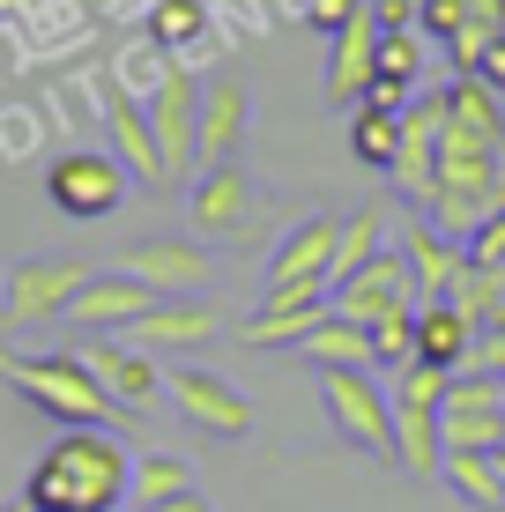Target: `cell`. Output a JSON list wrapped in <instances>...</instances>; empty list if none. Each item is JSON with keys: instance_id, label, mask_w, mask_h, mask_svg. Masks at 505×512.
<instances>
[{"instance_id": "6da1fadb", "label": "cell", "mask_w": 505, "mask_h": 512, "mask_svg": "<svg viewBox=\"0 0 505 512\" xmlns=\"http://www.w3.org/2000/svg\"><path fill=\"white\" fill-rule=\"evenodd\" d=\"M23 498L38 512H119L134 498V453L112 431H60L38 453Z\"/></svg>"}, {"instance_id": "7a4b0ae2", "label": "cell", "mask_w": 505, "mask_h": 512, "mask_svg": "<svg viewBox=\"0 0 505 512\" xmlns=\"http://www.w3.org/2000/svg\"><path fill=\"white\" fill-rule=\"evenodd\" d=\"M0 379L38 416H52L60 431H112V423L127 416L104 394V379L82 364V349H60V357H0Z\"/></svg>"}, {"instance_id": "3957f363", "label": "cell", "mask_w": 505, "mask_h": 512, "mask_svg": "<svg viewBox=\"0 0 505 512\" xmlns=\"http://www.w3.org/2000/svg\"><path fill=\"white\" fill-rule=\"evenodd\" d=\"M439 409H446V372H431V364L394 372V468L402 475H439L446 468Z\"/></svg>"}, {"instance_id": "277c9868", "label": "cell", "mask_w": 505, "mask_h": 512, "mask_svg": "<svg viewBox=\"0 0 505 512\" xmlns=\"http://www.w3.org/2000/svg\"><path fill=\"white\" fill-rule=\"evenodd\" d=\"M127 186H134V171L119 164L112 149H60V156L45 164L52 208H60V216H75V223L119 216V208H127Z\"/></svg>"}, {"instance_id": "5b68a950", "label": "cell", "mask_w": 505, "mask_h": 512, "mask_svg": "<svg viewBox=\"0 0 505 512\" xmlns=\"http://www.w3.org/2000/svg\"><path fill=\"white\" fill-rule=\"evenodd\" d=\"M186 223L201 245H253L260 238V186L238 164H201V179L186 186Z\"/></svg>"}, {"instance_id": "8992f818", "label": "cell", "mask_w": 505, "mask_h": 512, "mask_svg": "<svg viewBox=\"0 0 505 512\" xmlns=\"http://www.w3.org/2000/svg\"><path fill=\"white\" fill-rule=\"evenodd\" d=\"M90 290V268L82 260H15L8 282H0V327L23 334V327H52L75 312V297Z\"/></svg>"}, {"instance_id": "52a82bcc", "label": "cell", "mask_w": 505, "mask_h": 512, "mask_svg": "<svg viewBox=\"0 0 505 512\" xmlns=\"http://www.w3.org/2000/svg\"><path fill=\"white\" fill-rule=\"evenodd\" d=\"M320 401L357 453L394 461V386H379V372H320Z\"/></svg>"}, {"instance_id": "ba28073f", "label": "cell", "mask_w": 505, "mask_h": 512, "mask_svg": "<svg viewBox=\"0 0 505 512\" xmlns=\"http://www.w3.org/2000/svg\"><path fill=\"white\" fill-rule=\"evenodd\" d=\"M439 156H446V97H416L402 112V156H394L387 179L402 186V201L431 223L439 208Z\"/></svg>"}, {"instance_id": "9c48e42d", "label": "cell", "mask_w": 505, "mask_h": 512, "mask_svg": "<svg viewBox=\"0 0 505 512\" xmlns=\"http://www.w3.org/2000/svg\"><path fill=\"white\" fill-rule=\"evenodd\" d=\"M142 104H149L156 149H164V171H171V179H194V171H201V82L171 60L164 82H156Z\"/></svg>"}, {"instance_id": "30bf717a", "label": "cell", "mask_w": 505, "mask_h": 512, "mask_svg": "<svg viewBox=\"0 0 505 512\" xmlns=\"http://www.w3.org/2000/svg\"><path fill=\"white\" fill-rule=\"evenodd\" d=\"M164 394L179 401V416L194 423V431H208V438H246V431H253V401H246V386H231L223 372L179 364V372H164Z\"/></svg>"}, {"instance_id": "8fae6325", "label": "cell", "mask_w": 505, "mask_h": 512, "mask_svg": "<svg viewBox=\"0 0 505 512\" xmlns=\"http://www.w3.org/2000/svg\"><path fill=\"white\" fill-rule=\"evenodd\" d=\"M439 431H446V453H498V446H505L498 379H476V372H454V379H446Z\"/></svg>"}, {"instance_id": "7c38bea8", "label": "cell", "mask_w": 505, "mask_h": 512, "mask_svg": "<svg viewBox=\"0 0 505 512\" xmlns=\"http://www.w3.org/2000/svg\"><path fill=\"white\" fill-rule=\"evenodd\" d=\"M327 305H335L342 320H357V327H372V320H387V312L416 305V275H409V253H402V245H387V253H379V260H364L357 275H342Z\"/></svg>"}, {"instance_id": "4fadbf2b", "label": "cell", "mask_w": 505, "mask_h": 512, "mask_svg": "<svg viewBox=\"0 0 505 512\" xmlns=\"http://www.w3.org/2000/svg\"><path fill=\"white\" fill-rule=\"evenodd\" d=\"M409 253V275H416V305H454L461 297V282H468V268H476V253H468L461 238H446L439 223H424L416 216L402 238H394Z\"/></svg>"}, {"instance_id": "5bb4252c", "label": "cell", "mask_w": 505, "mask_h": 512, "mask_svg": "<svg viewBox=\"0 0 505 512\" xmlns=\"http://www.w3.org/2000/svg\"><path fill=\"white\" fill-rule=\"evenodd\" d=\"M119 268L134 282H149L156 297H201L208 290V245L201 238H142V245H127Z\"/></svg>"}, {"instance_id": "9a60e30c", "label": "cell", "mask_w": 505, "mask_h": 512, "mask_svg": "<svg viewBox=\"0 0 505 512\" xmlns=\"http://www.w3.org/2000/svg\"><path fill=\"white\" fill-rule=\"evenodd\" d=\"M216 334H223V320H216V305H208V297H164L149 320L127 327V342L149 349V357H186V349H208Z\"/></svg>"}, {"instance_id": "2e32d148", "label": "cell", "mask_w": 505, "mask_h": 512, "mask_svg": "<svg viewBox=\"0 0 505 512\" xmlns=\"http://www.w3.org/2000/svg\"><path fill=\"white\" fill-rule=\"evenodd\" d=\"M82 364L104 379V394H112L119 409H149V401L164 394L156 357H149V349H134V342H119V334H90V342H82Z\"/></svg>"}, {"instance_id": "e0dca14e", "label": "cell", "mask_w": 505, "mask_h": 512, "mask_svg": "<svg viewBox=\"0 0 505 512\" xmlns=\"http://www.w3.org/2000/svg\"><path fill=\"white\" fill-rule=\"evenodd\" d=\"M156 305H164V297L119 268V275H90V290L75 297V312H67V320H75V327H82V342H90V334H127L134 320H149Z\"/></svg>"}, {"instance_id": "ac0fdd59", "label": "cell", "mask_w": 505, "mask_h": 512, "mask_svg": "<svg viewBox=\"0 0 505 512\" xmlns=\"http://www.w3.org/2000/svg\"><path fill=\"white\" fill-rule=\"evenodd\" d=\"M97 90H104V119H112V156L127 171H142V186H171L164 149H156V127H149V104L134 97V90H119L112 75H104Z\"/></svg>"}, {"instance_id": "d6986e66", "label": "cell", "mask_w": 505, "mask_h": 512, "mask_svg": "<svg viewBox=\"0 0 505 512\" xmlns=\"http://www.w3.org/2000/svg\"><path fill=\"white\" fill-rule=\"evenodd\" d=\"M246 127H253V90L246 82L238 75L201 82V164H238Z\"/></svg>"}, {"instance_id": "ffe728a7", "label": "cell", "mask_w": 505, "mask_h": 512, "mask_svg": "<svg viewBox=\"0 0 505 512\" xmlns=\"http://www.w3.org/2000/svg\"><path fill=\"white\" fill-rule=\"evenodd\" d=\"M372 75H379V23H372V0H364V15L350 30L335 38V60H327V104H342V112H357L364 90H372Z\"/></svg>"}, {"instance_id": "44dd1931", "label": "cell", "mask_w": 505, "mask_h": 512, "mask_svg": "<svg viewBox=\"0 0 505 512\" xmlns=\"http://www.w3.org/2000/svg\"><path fill=\"white\" fill-rule=\"evenodd\" d=\"M335 245H342V216H305L275 245L268 282H335Z\"/></svg>"}, {"instance_id": "7402d4cb", "label": "cell", "mask_w": 505, "mask_h": 512, "mask_svg": "<svg viewBox=\"0 0 505 512\" xmlns=\"http://www.w3.org/2000/svg\"><path fill=\"white\" fill-rule=\"evenodd\" d=\"M468 349H476V320H468L461 305H424L416 312V364H431V372H468Z\"/></svg>"}, {"instance_id": "603a6c76", "label": "cell", "mask_w": 505, "mask_h": 512, "mask_svg": "<svg viewBox=\"0 0 505 512\" xmlns=\"http://www.w3.org/2000/svg\"><path fill=\"white\" fill-rule=\"evenodd\" d=\"M298 357L312 364V372H372V334H364L357 320H342V312L327 305V320L298 342Z\"/></svg>"}, {"instance_id": "cb8c5ba5", "label": "cell", "mask_w": 505, "mask_h": 512, "mask_svg": "<svg viewBox=\"0 0 505 512\" xmlns=\"http://www.w3.org/2000/svg\"><path fill=\"white\" fill-rule=\"evenodd\" d=\"M446 490L468 505V512H498L505 505V461L498 453H446Z\"/></svg>"}, {"instance_id": "d4e9b609", "label": "cell", "mask_w": 505, "mask_h": 512, "mask_svg": "<svg viewBox=\"0 0 505 512\" xmlns=\"http://www.w3.org/2000/svg\"><path fill=\"white\" fill-rule=\"evenodd\" d=\"M350 156L364 171H394V156H402V112L357 104V112H350Z\"/></svg>"}, {"instance_id": "484cf974", "label": "cell", "mask_w": 505, "mask_h": 512, "mask_svg": "<svg viewBox=\"0 0 505 512\" xmlns=\"http://www.w3.org/2000/svg\"><path fill=\"white\" fill-rule=\"evenodd\" d=\"M194 490V468L179 461V453H142L134 461V505L142 512H164L171 498H186Z\"/></svg>"}, {"instance_id": "4316f807", "label": "cell", "mask_w": 505, "mask_h": 512, "mask_svg": "<svg viewBox=\"0 0 505 512\" xmlns=\"http://www.w3.org/2000/svg\"><path fill=\"white\" fill-rule=\"evenodd\" d=\"M201 38H208V0H156V8H149V45L186 52Z\"/></svg>"}, {"instance_id": "83f0119b", "label": "cell", "mask_w": 505, "mask_h": 512, "mask_svg": "<svg viewBox=\"0 0 505 512\" xmlns=\"http://www.w3.org/2000/svg\"><path fill=\"white\" fill-rule=\"evenodd\" d=\"M416 312L424 305H402V312H387V320L364 327L372 334V372H409L416 364Z\"/></svg>"}, {"instance_id": "f1b7e54d", "label": "cell", "mask_w": 505, "mask_h": 512, "mask_svg": "<svg viewBox=\"0 0 505 512\" xmlns=\"http://www.w3.org/2000/svg\"><path fill=\"white\" fill-rule=\"evenodd\" d=\"M387 253V216L379 208H357V216H342V245H335V282L342 275H357L364 260H379Z\"/></svg>"}, {"instance_id": "f546056e", "label": "cell", "mask_w": 505, "mask_h": 512, "mask_svg": "<svg viewBox=\"0 0 505 512\" xmlns=\"http://www.w3.org/2000/svg\"><path fill=\"white\" fill-rule=\"evenodd\" d=\"M379 75L416 90V75H424V30H379Z\"/></svg>"}, {"instance_id": "4dcf8cb0", "label": "cell", "mask_w": 505, "mask_h": 512, "mask_svg": "<svg viewBox=\"0 0 505 512\" xmlns=\"http://www.w3.org/2000/svg\"><path fill=\"white\" fill-rule=\"evenodd\" d=\"M298 15H305V30H320V38L335 45L342 30H350L357 15H364V0H298Z\"/></svg>"}, {"instance_id": "1f68e13d", "label": "cell", "mask_w": 505, "mask_h": 512, "mask_svg": "<svg viewBox=\"0 0 505 512\" xmlns=\"http://www.w3.org/2000/svg\"><path fill=\"white\" fill-rule=\"evenodd\" d=\"M468 372H476V379H505V312L476 327V349H468Z\"/></svg>"}, {"instance_id": "d6a6232c", "label": "cell", "mask_w": 505, "mask_h": 512, "mask_svg": "<svg viewBox=\"0 0 505 512\" xmlns=\"http://www.w3.org/2000/svg\"><path fill=\"white\" fill-rule=\"evenodd\" d=\"M416 8L424 0H372V23L379 30H416Z\"/></svg>"}, {"instance_id": "836d02e7", "label": "cell", "mask_w": 505, "mask_h": 512, "mask_svg": "<svg viewBox=\"0 0 505 512\" xmlns=\"http://www.w3.org/2000/svg\"><path fill=\"white\" fill-rule=\"evenodd\" d=\"M476 82H483V90H498V97H505V38H498V45H491V52L476 60Z\"/></svg>"}, {"instance_id": "e575fe53", "label": "cell", "mask_w": 505, "mask_h": 512, "mask_svg": "<svg viewBox=\"0 0 505 512\" xmlns=\"http://www.w3.org/2000/svg\"><path fill=\"white\" fill-rule=\"evenodd\" d=\"M164 512H216V505H208V498H201V490H186V498H171Z\"/></svg>"}, {"instance_id": "d590c367", "label": "cell", "mask_w": 505, "mask_h": 512, "mask_svg": "<svg viewBox=\"0 0 505 512\" xmlns=\"http://www.w3.org/2000/svg\"><path fill=\"white\" fill-rule=\"evenodd\" d=\"M0 512H38V505H30V498H8V505H0Z\"/></svg>"}, {"instance_id": "8d00e7d4", "label": "cell", "mask_w": 505, "mask_h": 512, "mask_svg": "<svg viewBox=\"0 0 505 512\" xmlns=\"http://www.w3.org/2000/svg\"><path fill=\"white\" fill-rule=\"evenodd\" d=\"M498 401H505V379H498Z\"/></svg>"}, {"instance_id": "74e56055", "label": "cell", "mask_w": 505, "mask_h": 512, "mask_svg": "<svg viewBox=\"0 0 505 512\" xmlns=\"http://www.w3.org/2000/svg\"><path fill=\"white\" fill-rule=\"evenodd\" d=\"M0 15H8V0H0Z\"/></svg>"}, {"instance_id": "f35d334b", "label": "cell", "mask_w": 505, "mask_h": 512, "mask_svg": "<svg viewBox=\"0 0 505 512\" xmlns=\"http://www.w3.org/2000/svg\"><path fill=\"white\" fill-rule=\"evenodd\" d=\"M498 512H505V505H498Z\"/></svg>"}]
</instances>
